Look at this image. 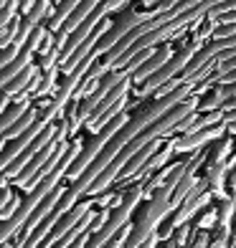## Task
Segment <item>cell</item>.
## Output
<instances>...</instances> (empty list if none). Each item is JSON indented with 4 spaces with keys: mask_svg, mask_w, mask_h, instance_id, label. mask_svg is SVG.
<instances>
[{
    "mask_svg": "<svg viewBox=\"0 0 236 248\" xmlns=\"http://www.w3.org/2000/svg\"><path fill=\"white\" fill-rule=\"evenodd\" d=\"M127 122H130V119H127V114L122 111V114H117V117L112 119L109 124H104V127L99 129V132L94 134V137H92V140H89V142L84 144V150L79 152V157L74 160V165L69 167V172H66V175H69L71 180H76L79 175H82V172L86 170L89 165H92V162L97 160V157H99V152H102V150L107 147V142H109L112 137H115V134H117L122 127H125Z\"/></svg>",
    "mask_w": 236,
    "mask_h": 248,
    "instance_id": "obj_1",
    "label": "cell"
},
{
    "mask_svg": "<svg viewBox=\"0 0 236 248\" xmlns=\"http://www.w3.org/2000/svg\"><path fill=\"white\" fill-rule=\"evenodd\" d=\"M201 48L198 46H185L183 51H178V53H173V59L168 61L163 69H157L148 81L142 84V89H140V96H137V101L140 99H145V96H150L152 92H157V89H163L168 81H173L175 78V74H181V71H185V66L193 61V56L198 53Z\"/></svg>",
    "mask_w": 236,
    "mask_h": 248,
    "instance_id": "obj_2",
    "label": "cell"
},
{
    "mask_svg": "<svg viewBox=\"0 0 236 248\" xmlns=\"http://www.w3.org/2000/svg\"><path fill=\"white\" fill-rule=\"evenodd\" d=\"M92 200H94V198H89L86 202H76V205H74L69 213H64V216H61L59 220H56V225L51 228V233L46 235V241H43L38 248H53L56 243H59V241L64 238L66 233L71 231V228H76V225L84 220L86 213H92Z\"/></svg>",
    "mask_w": 236,
    "mask_h": 248,
    "instance_id": "obj_3",
    "label": "cell"
},
{
    "mask_svg": "<svg viewBox=\"0 0 236 248\" xmlns=\"http://www.w3.org/2000/svg\"><path fill=\"white\" fill-rule=\"evenodd\" d=\"M229 129V122H221V124H213L208 129H201V132H185V137L175 140V152H193L198 147H203L206 142L221 137L223 132Z\"/></svg>",
    "mask_w": 236,
    "mask_h": 248,
    "instance_id": "obj_4",
    "label": "cell"
},
{
    "mask_svg": "<svg viewBox=\"0 0 236 248\" xmlns=\"http://www.w3.org/2000/svg\"><path fill=\"white\" fill-rule=\"evenodd\" d=\"M170 59H173V48H170V43H168V46H163V48H157V51L150 56V59L145 61L137 71H135V76H132V78H135V84H145V81H148V78H150L157 69H163V66H165L168 61H170Z\"/></svg>",
    "mask_w": 236,
    "mask_h": 248,
    "instance_id": "obj_5",
    "label": "cell"
},
{
    "mask_svg": "<svg viewBox=\"0 0 236 248\" xmlns=\"http://www.w3.org/2000/svg\"><path fill=\"white\" fill-rule=\"evenodd\" d=\"M33 104H31V96H28V92H23L20 96H16V101H10V107L0 114V134H5L13 124L26 114V111L31 109Z\"/></svg>",
    "mask_w": 236,
    "mask_h": 248,
    "instance_id": "obj_6",
    "label": "cell"
},
{
    "mask_svg": "<svg viewBox=\"0 0 236 248\" xmlns=\"http://www.w3.org/2000/svg\"><path fill=\"white\" fill-rule=\"evenodd\" d=\"M36 78H38V66H33V63H31V66H26V69L20 71V74L13 78V81H10V84L5 86V92L16 99V96L23 94L26 89H28V84H33Z\"/></svg>",
    "mask_w": 236,
    "mask_h": 248,
    "instance_id": "obj_7",
    "label": "cell"
},
{
    "mask_svg": "<svg viewBox=\"0 0 236 248\" xmlns=\"http://www.w3.org/2000/svg\"><path fill=\"white\" fill-rule=\"evenodd\" d=\"M79 3H82V0H61L59 8L53 10V16L49 18V31H61V26L69 20V16L79 8Z\"/></svg>",
    "mask_w": 236,
    "mask_h": 248,
    "instance_id": "obj_8",
    "label": "cell"
},
{
    "mask_svg": "<svg viewBox=\"0 0 236 248\" xmlns=\"http://www.w3.org/2000/svg\"><path fill=\"white\" fill-rule=\"evenodd\" d=\"M18 8H20V0H10L5 8H0V31H3L16 16H20V13H18Z\"/></svg>",
    "mask_w": 236,
    "mask_h": 248,
    "instance_id": "obj_9",
    "label": "cell"
},
{
    "mask_svg": "<svg viewBox=\"0 0 236 248\" xmlns=\"http://www.w3.org/2000/svg\"><path fill=\"white\" fill-rule=\"evenodd\" d=\"M18 53H20V48H18V46H8V48H0V69H3V66H8V63L13 61Z\"/></svg>",
    "mask_w": 236,
    "mask_h": 248,
    "instance_id": "obj_10",
    "label": "cell"
},
{
    "mask_svg": "<svg viewBox=\"0 0 236 248\" xmlns=\"http://www.w3.org/2000/svg\"><path fill=\"white\" fill-rule=\"evenodd\" d=\"M130 231H132V228H122V231H119V233H117L104 248H122V246H125V241H127V235H130Z\"/></svg>",
    "mask_w": 236,
    "mask_h": 248,
    "instance_id": "obj_11",
    "label": "cell"
},
{
    "mask_svg": "<svg viewBox=\"0 0 236 248\" xmlns=\"http://www.w3.org/2000/svg\"><path fill=\"white\" fill-rule=\"evenodd\" d=\"M10 99H13V96H10L5 89H0V114H3V111L10 107Z\"/></svg>",
    "mask_w": 236,
    "mask_h": 248,
    "instance_id": "obj_12",
    "label": "cell"
},
{
    "mask_svg": "<svg viewBox=\"0 0 236 248\" xmlns=\"http://www.w3.org/2000/svg\"><path fill=\"white\" fill-rule=\"evenodd\" d=\"M193 248H206V238H198V243H196Z\"/></svg>",
    "mask_w": 236,
    "mask_h": 248,
    "instance_id": "obj_13",
    "label": "cell"
},
{
    "mask_svg": "<svg viewBox=\"0 0 236 248\" xmlns=\"http://www.w3.org/2000/svg\"><path fill=\"white\" fill-rule=\"evenodd\" d=\"M5 185H10V183H8V180H5V177H3V175H0V190H3V187H5Z\"/></svg>",
    "mask_w": 236,
    "mask_h": 248,
    "instance_id": "obj_14",
    "label": "cell"
},
{
    "mask_svg": "<svg viewBox=\"0 0 236 248\" xmlns=\"http://www.w3.org/2000/svg\"><path fill=\"white\" fill-rule=\"evenodd\" d=\"M8 3H10V0H0V8H5Z\"/></svg>",
    "mask_w": 236,
    "mask_h": 248,
    "instance_id": "obj_15",
    "label": "cell"
},
{
    "mask_svg": "<svg viewBox=\"0 0 236 248\" xmlns=\"http://www.w3.org/2000/svg\"><path fill=\"white\" fill-rule=\"evenodd\" d=\"M5 248H8V246H5ZM13 248H20V246H13Z\"/></svg>",
    "mask_w": 236,
    "mask_h": 248,
    "instance_id": "obj_16",
    "label": "cell"
},
{
    "mask_svg": "<svg viewBox=\"0 0 236 248\" xmlns=\"http://www.w3.org/2000/svg\"><path fill=\"white\" fill-rule=\"evenodd\" d=\"M234 205H236V200H234Z\"/></svg>",
    "mask_w": 236,
    "mask_h": 248,
    "instance_id": "obj_17",
    "label": "cell"
}]
</instances>
